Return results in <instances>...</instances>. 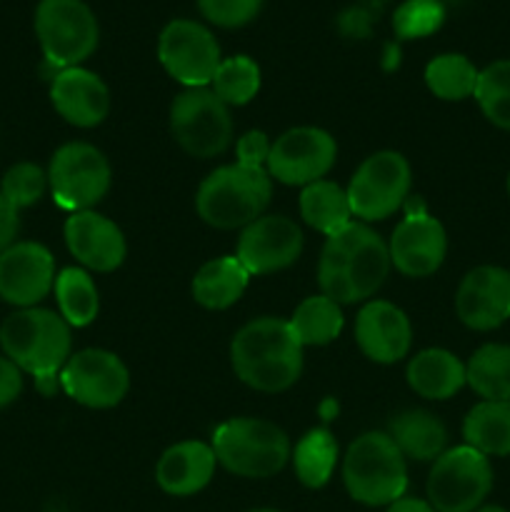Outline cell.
Listing matches in <instances>:
<instances>
[{"instance_id": "cell-7", "label": "cell", "mask_w": 510, "mask_h": 512, "mask_svg": "<svg viewBox=\"0 0 510 512\" xmlns=\"http://www.w3.org/2000/svg\"><path fill=\"white\" fill-rule=\"evenodd\" d=\"M33 23L45 63L55 73L78 68L98 48V20L83 0H40Z\"/></svg>"}, {"instance_id": "cell-41", "label": "cell", "mask_w": 510, "mask_h": 512, "mask_svg": "<svg viewBox=\"0 0 510 512\" xmlns=\"http://www.w3.org/2000/svg\"><path fill=\"white\" fill-rule=\"evenodd\" d=\"M388 512H435L433 505L428 500H420V498H400L395 500L393 505H388Z\"/></svg>"}, {"instance_id": "cell-31", "label": "cell", "mask_w": 510, "mask_h": 512, "mask_svg": "<svg viewBox=\"0 0 510 512\" xmlns=\"http://www.w3.org/2000/svg\"><path fill=\"white\" fill-rule=\"evenodd\" d=\"M290 328L298 335L300 345H328L343 330V310L335 300L323 293L305 298L290 318Z\"/></svg>"}, {"instance_id": "cell-28", "label": "cell", "mask_w": 510, "mask_h": 512, "mask_svg": "<svg viewBox=\"0 0 510 512\" xmlns=\"http://www.w3.org/2000/svg\"><path fill=\"white\" fill-rule=\"evenodd\" d=\"M55 300H58L60 318L70 328H85L98 318L100 300L98 288L88 270L83 268H65L55 275Z\"/></svg>"}, {"instance_id": "cell-13", "label": "cell", "mask_w": 510, "mask_h": 512, "mask_svg": "<svg viewBox=\"0 0 510 512\" xmlns=\"http://www.w3.org/2000/svg\"><path fill=\"white\" fill-rule=\"evenodd\" d=\"M158 58L170 78L185 88H208L220 65L218 40L195 20H170L158 38Z\"/></svg>"}, {"instance_id": "cell-38", "label": "cell", "mask_w": 510, "mask_h": 512, "mask_svg": "<svg viewBox=\"0 0 510 512\" xmlns=\"http://www.w3.org/2000/svg\"><path fill=\"white\" fill-rule=\"evenodd\" d=\"M273 143L263 130H250L243 138L235 143V155H238V165L245 168H265L268 165V155Z\"/></svg>"}, {"instance_id": "cell-44", "label": "cell", "mask_w": 510, "mask_h": 512, "mask_svg": "<svg viewBox=\"0 0 510 512\" xmlns=\"http://www.w3.org/2000/svg\"><path fill=\"white\" fill-rule=\"evenodd\" d=\"M505 188H508V195H510V175H508V183H505Z\"/></svg>"}, {"instance_id": "cell-35", "label": "cell", "mask_w": 510, "mask_h": 512, "mask_svg": "<svg viewBox=\"0 0 510 512\" xmlns=\"http://www.w3.org/2000/svg\"><path fill=\"white\" fill-rule=\"evenodd\" d=\"M48 190V170L35 163H15L0 180V193L15 210L30 208Z\"/></svg>"}, {"instance_id": "cell-21", "label": "cell", "mask_w": 510, "mask_h": 512, "mask_svg": "<svg viewBox=\"0 0 510 512\" xmlns=\"http://www.w3.org/2000/svg\"><path fill=\"white\" fill-rule=\"evenodd\" d=\"M50 103L65 123L75 128H95L110 113L108 85L85 68L58 70L50 80Z\"/></svg>"}, {"instance_id": "cell-33", "label": "cell", "mask_w": 510, "mask_h": 512, "mask_svg": "<svg viewBox=\"0 0 510 512\" xmlns=\"http://www.w3.org/2000/svg\"><path fill=\"white\" fill-rule=\"evenodd\" d=\"M473 98L488 123L510 130V60H495L480 70Z\"/></svg>"}, {"instance_id": "cell-19", "label": "cell", "mask_w": 510, "mask_h": 512, "mask_svg": "<svg viewBox=\"0 0 510 512\" xmlns=\"http://www.w3.org/2000/svg\"><path fill=\"white\" fill-rule=\"evenodd\" d=\"M355 340L368 360L393 365L410 353L413 325L398 305L388 300H370L355 320Z\"/></svg>"}, {"instance_id": "cell-12", "label": "cell", "mask_w": 510, "mask_h": 512, "mask_svg": "<svg viewBox=\"0 0 510 512\" xmlns=\"http://www.w3.org/2000/svg\"><path fill=\"white\" fill-rule=\"evenodd\" d=\"M60 390L75 403L93 410H108L123 403L130 390V373L110 350L88 348L70 355L60 370Z\"/></svg>"}, {"instance_id": "cell-4", "label": "cell", "mask_w": 510, "mask_h": 512, "mask_svg": "<svg viewBox=\"0 0 510 512\" xmlns=\"http://www.w3.org/2000/svg\"><path fill=\"white\" fill-rule=\"evenodd\" d=\"M273 195V178L265 168L223 165L200 183L195 210L218 230L245 228L263 215Z\"/></svg>"}, {"instance_id": "cell-8", "label": "cell", "mask_w": 510, "mask_h": 512, "mask_svg": "<svg viewBox=\"0 0 510 512\" xmlns=\"http://www.w3.org/2000/svg\"><path fill=\"white\" fill-rule=\"evenodd\" d=\"M170 130L193 158H215L233 143L230 110L210 88H188L170 105Z\"/></svg>"}, {"instance_id": "cell-16", "label": "cell", "mask_w": 510, "mask_h": 512, "mask_svg": "<svg viewBox=\"0 0 510 512\" xmlns=\"http://www.w3.org/2000/svg\"><path fill=\"white\" fill-rule=\"evenodd\" d=\"M55 285V260L45 245L18 240L0 255V300L18 310L38 308Z\"/></svg>"}, {"instance_id": "cell-22", "label": "cell", "mask_w": 510, "mask_h": 512, "mask_svg": "<svg viewBox=\"0 0 510 512\" xmlns=\"http://www.w3.org/2000/svg\"><path fill=\"white\" fill-rule=\"evenodd\" d=\"M215 453L200 440H185L165 450L155 468V480L160 490L175 498H188L200 493L213 480Z\"/></svg>"}, {"instance_id": "cell-26", "label": "cell", "mask_w": 510, "mask_h": 512, "mask_svg": "<svg viewBox=\"0 0 510 512\" xmlns=\"http://www.w3.org/2000/svg\"><path fill=\"white\" fill-rule=\"evenodd\" d=\"M465 445L485 458L510 455V400H483L463 420Z\"/></svg>"}, {"instance_id": "cell-15", "label": "cell", "mask_w": 510, "mask_h": 512, "mask_svg": "<svg viewBox=\"0 0 510 512\" xmlns=\"http://www.w3.org/2000/svg\"><path fill=\"white\" fill-rule=\"evenodd\" d=\"M303 253V230L285 215H260L245 225L235 258L248 275H268L290 268Z\"/></svg>"}, {"instance_id": "cell-3", "label": "cell", "mask_w": 510, "mask_h": 512, "mask_svg": "<svg viewBox=\"0 0 510 512\" xmlns=\"http://www.w3.org/2000/svg\"><path fill=\"white\" fill-rule=\"evenodd\" d=\"M0 348L33 380L58 378L68 363L73 338L60 313L45 308H23L10 313L0 325Z\"/></svg>"}, {"instance_id": "cell-23", "label": "cell", "mask_w": 510, "mask_h": 512, "mask_svg": "<svg viewBox=\"0 0 510 512\" xmlns=\"http://www.w3.org/2000/svg\"><path fill=\"white\" fill-rule=\"evenodd\" d=\"M408 385L425 400H448L465 385V365L450 350H420L408 363Z\"/></svg>"}, {"instance_id": "cell-10", "label": "cell", "mask_w": 510, "mask_h": 512, "mask_svg": "<svg viewBox=\"0 0 510 512\" xmlns=\"http://www.w3.org/2000/svg\"><path fill=\"white\" fill-rule=\"evenodd\" d=\"M110 163L95 145L65 143L55 150L48 168V188L63 210H93L110 190Z\"/></svg>"}, {"instance_id": "cell-24", "label": "cell", "mask_w": 510, "mask_h": 512, "mask_svg": "<svg viewBox=\"0 0 510 512\" xmlns=\"http://www.w3.org/2000/svg\"><path fill=\"white\" fill-rule=\"evenodd\" d=\"M388 435L403 458L428 463L438 460L448 448V430L428 410H403L388 425Z\"/></svg>"}, {"instance_id": "cell-43", "label": "cell", "mask_w": 510, "mask_h": 512, "mask_svg": "<svg viewBox=\"0 0 510 512\" xmlns=\"http://www.w3.org/2000/svg\"><path fill=\"white\" fill-rule=\"evenodd\" d=\"M250 512H280V510H270V508H263V510H250Z\"/></svg>"}, {"instance_id": "cell-5", "label": "cell", "mask_w": 510, "mask_h": 512, "mask_svg": "<svg viewBox=\"0 0 510 512\" xmlns=\"http://www.w3.org/2000/svg\"><path fill=\"white\" fill-rule=\"evenodd\" d=\"M215 460L240 478H270L293 455L283 428L263 418H233L213 433Z\"/></svg>"}, {"instance_id": "cell-14", "label": "cell", "mask_w": 510, "mask_h": 512, "mask_svg": "<svg viewBox=\"0 0 510 512\" xmlns=\"http://www.w3.org/2000/svg\"><path fill=\"white\" fill-rule=\"evenodd\" d=\"M335 158H338V145L328 130L300 125L285 130L275 140L265 170L278 183L305 188L315 180H323L335 165Z\"/></svg>"}, {"instance_id": "cell-27", "label": "cell", "mask_w": 510, "mask_h": 512, "mask_svg": "<svg viewBox=\"0 0 510 512\" xmlns=\"http://www.w3.org/2000/svg\"><path fill=\"white\" fill-rule=\"evenodd\" d=\"M300 215L313 230L323 233L325 238L340 233L345 225L353 223L348 193L333 180H315L305 185L300 193Z\"/></svg>"}, {"instance_id": "cell-17", "label": "cell", "mask_w": 510, "mask_h": 512, "mask_svg": "<svg viewBox=\"0 0 510 512\" xmlns=\"http://www.w3.org/2000/svg\"><path fill=\"white\" fill-rule=\"evenodd\" d=\"M390 263L408 278H428L443 265L448 238L438 218L425 210L408 213L393 230L388 243Z\"/></svg>"}, {"instance_id": "cell-42", "label": "cell", "mask_w": 510, "mask_h": 512, "mask_svg": "<svg viewBox=\"0 0 510 512\" xmlns=\"http://www.w3.org/2000/svg\"><path fill=\"white\" fill-rule=\"evenodd\" d=\"M475 512H510V510L498 508V505H485V508H480V510H475Z\"/></svg>"}, {"instance_id": "cell-9", "label": "cell", "mask_w": 510, "mask_h": 512, "mask_svg": "<svg viewBox=\"0 0 510 512\" xmlns=\"http://www.w3.org/2000/svg\"><path fill=\"white\" fill-rule=\"evenodd\" d=\"M493 490V468L470 445L450 448L433 463L428 475V503L435 512H475Z\"/></svg>"}, {"instance_id": "cell-36", "label": "cell", "mask_w": 510, "mask_h": 512, "mask_svg": "<svg viewBox=\"0 0 510 512\" xmlns=\"http://www.w3.org/2000/svg\"><path fill=\"white\" fill-rule=\"evenodd\" d=\"M445 8L440 0H405L393 15L395 35L403 40L425 38L443 25Z\"/></svg>"}, {"instance_id": "cell-30", "label": "cell", "mask_w": 510, "mask_h": 512, "mask_svg": "<svg viewBox=\"0 0 510 512\" xmlns=\"http://www.w3.org/2000/svg\"><path fill=\"white\" fill-rule=\"evenodd\" d=\"M290 458H293L295 475L300 483L310 490H318L333 475L335 463H338V443L330 430L315 428L298 440Z\"/></svg>"}, {"instance_id": "cell-34", "label": "cell", "mask_w": 510, "mask_h": 512, "mask_svg": "<svg viewBox=\"0 0 510 512\" xmlns=\"http://www.w3.org/2000/svg\"><path fill=\"white\" fill-rule=\"evenodd\" d=\"M213 93L225 105H245L258 95L260 90V68L248 55H233V58L220 60L218 70L213 75Z\"/></svg>"}, {"instance_id": "cell-18", "label": "cell", "mask_w": 510, "mask_h": 512, "mask_svg": "<svg viewBox=\"0 0 510 512\" xmlns=\"http://www.w3.org/2000/svg\"><path fill=\"white\" fill-rule=\"evenodd\" d=\"M455 313L460 323L478 333L500 328L510 318V273L495 265L473 268L458 285Z\"/></svg>"}, {"instance_id": "cell-25", "label": "cell", "mask_w": 510, "mask_h": 512, "mask_svg": "<svg viewBox=\"0 0 510 512\" xmlns=\"http://www.w3.org/2000/svg\"><path fill=\"white\" fill-rule=\"evenodd\" d=\"M248 280L250 275L240 265V260L235 255H223L205 263L195 273L190 290H193L195 303L203 305L205 310H225L238 303L240 295L248 288Z\"/></svg>"}, {"instance_id": "cell-37", "label": "cell", "mask_w": 510, "mask_h": 512, "mask_svg": "<svg viewBox=\"0 0 510 512\" xmlns=\"http://www.w3.org/2000/svg\"><path fill=\"white\" fill-rule=\"evenodd\" d=\"M205 18L218 28H243L263 8V0H198Z\"/></svg>"}, {"instance_id": "cell-2", "label": "cell", "mask_w": 510, "mask_h": 512, "mask_svg": "<svg viewBox=\"0 0 510 512\" xmlns=\"http://www.w3.org/2000/svg\"><path fill=\"white\" fill-rule=\"evenodd\" d=\"M230 363L240 383L258 393H283L303 373V345L290 320L258 318L243 325L230 343Z\"/></svg>"}, {"instance_id": "cell-39", "label": "cell", "mask_w": 510, "mask_h": 512, "mask_svg": "<svg viewBox=\"0 0 510 512\" xmlns=\"http://www.w3.org/2000/svg\"><path fill=\"white\" fill-rule=\"evenodd\" d=\"M20 393H23V370L13 360L0 355V410L13 405Z\"/></svg>"}, {"instance_id": "cell-20", "label": "cell", "mask_w": 510, "mask_h": 512, "mask_svg": "<svg viewBox=\"0 0 510 512\" xmlns=\"http://www.w3.org/2000/svg\"><path fill=\"white\" fill-rule=\"evenodd\" d=\"M65 245L80 265L95 273H113L128 253L123 230L95 210L73 213L65 220Z\"/></svg>"}, {"instance_id": "cell-11", "label": "cell", "mask_w": 510, "mask_h": 512, "mask_svg": "<svg viewBox=\"0 0 510 512\" xmlns=\"http://www.w3.org/2000/svg\"><path fill=\"white\" fill-rule=\"evenodd\" d=\"M413 173L408 160L395 150H380L360 163L348 185V203L363 223L385 220L403 208Z\"/></svg>"}, {"instance_id": "cell-32", "label": "cell", "mask_w": 510, "mask_h": 512, "mask_svg": "<svg viewBox=\"0 0 510 512\" xmlns=\"http://www.w3.org/2000/svg\"><path fill=\"white\" fill-rule=\"evenodd\" d=\"M480 70L460 53H445L425 65V85L440 100H465L475 93Z\"/></svg>"}, {"instance_id": "cell-1", "label": "cell", "mask_w": 510, "mask_h": 512, "mask_svg": "<svg viewBox=\"0 0 510 512\" xmlns=\"http://www.w3.org/2000/svg\"><path fill=\"white\" fill-rule=\"evenodd\" d=\"M390 265L388 243L365 223H350L330 235L320 253V293L338 305L368 300L385 283Z\"/></svg>"}, {"instance_id": "cell-29", "label": "cell", "mask_w": 510, "mask_h": 512, "mask_svg": "<svg viewBox=\"0 0 510 512\" xmlns=\"http://www.w3.org/2000/svg\"><path fill=\"white\" fill-rule=\"evenodd\" d=\"M465 385L483 400H510V345L488 343L465 365Z\"/></svg>"}, {"instance_id": "cell-40", "label": "cell", "mask_w": 510, "mask_h": 512, "mask_svg": "<svg viewBox=\"0 0 510 512\" xmlns=\"http://www.w3.org/2000/svg\"><path fill=\"white\" fill-rule=\"evenodd\" d=\"M18 230H20V210H15L8 200L0 193V255L18 243Z\"/></svg>"}, {"instance_id": "cell-6", "label": "cell", "mask_w": 510, "mask_h": 512, "mask_svg": "<svg viewBox=\"0 0 510 512\" xmlns=\"http://www.w3.org/2000/svg\"><path fill=\"white\" fill-rule=\"evenodd\" d=\"M343 483L350 498L380 508L400 500L408 488L405 458L388 433H365L348 448Z\"/></svg>"}]
</instances>
